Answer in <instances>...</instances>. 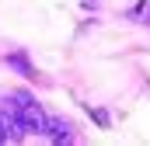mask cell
I'll list each match as a JSON object with an SVG mask.
<instances>
[{"instance_id": "6da1fadb", "label": "cell", "mask_w": 150, "mask_h": 146, "mask_svg": "<svg viewBox=\"0 0 150 146\" xmlns=\"http://www.w3.org/2000/svg\"><path fill=\"white\" fill-rule=\"evenodd\" d=\"M7 63H11V66H14V70H21V73H25V77H35V70H32V66H28V59H25V56H11V59H7Z\"/></svg>"}, {"instance_id": "7a4b0ae2", "label": "cell", "mask_w": 150, "mask_h": 146, "mask_svg": "<svg viewBox=\"0 0 150 146\" xmlns=\"http://www.w3.org/2000/svg\"><path fill=\"white\" fill-rule=\"evenodd\" d=\"M133 18H143V21H150V0H140V4H136Z\"/></svg>"}, {"instance_id": "3957f363", "label": "cell", "mask_w": 150, "mask_h": 146, "mask_svg": "<svg viewBox=\"0 0 150 146\" xmlns=\"http://www.w3.org/2000/svg\"><path fill=\"white\" fill-rule=\"evenodd\" d=\"M91 118H94V122H98L101 129L108 125V115H105V111H101V108H91Z\"/></svg>"}, {"instance_id": "277c9868", "label": "cell", "mask_w": 150, "mask_h": 146, "mask_svg": "<svg viewBox=\"0 0 150 146\" xmlns=\"http://www.w3.org/2000/svg\"><path fill=\"white\" fill-rule=\"evenodd\" d=\"M80 4H84L87 11H94V7H98V0H80Z\"/></svg>"}]
</instances>
